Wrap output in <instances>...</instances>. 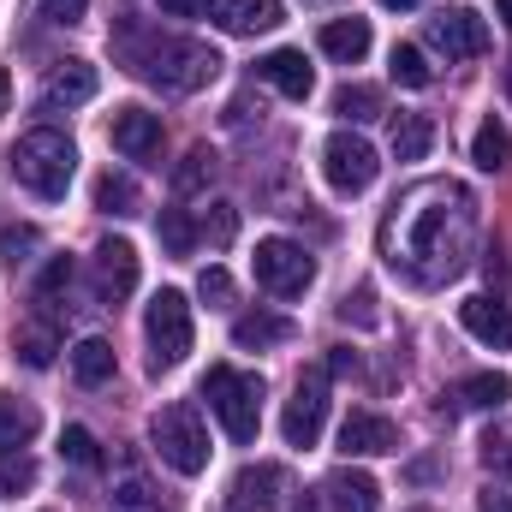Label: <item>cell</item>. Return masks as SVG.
<instances>
[{"label":"cell","instance_id":"1","mask_svg":"<svg viewBox=\"0 0 512 512\" xmlns=\"http://www.w3.org/2000/svg\"><path fill=\"white\" fill-rule=\"evenodd\" d=\"M477 239V203L453 179H423L411 185L393 215L382 221V256L411 286H447L465 274V256Z\"/></svg>","mask_w":512,"mask_h":512},{"label":"cell","instance_id":"2","mask_svg":"<svg viewBox=\"0 0 512 512\" xmlns=\"http://www.w3.org/2000/svg\"><path fill=\"white\" fill-rule=\"evenodd\" d=\"M120 54H126V66L143 84H161L173 96H191V90H203L221 72V54L209 42L167 36V30H126L120 36Z\"/></svg>","mask_w":512,"mask_h":512},{"label":"cell","instance_id":"3","mask_svg":"<svg viewBox=\"0 0 512 512\" xmlns=\"http://www.w3.org/2000/svg\"><path fill=\"white\" fill-rule=\"evenodd\" d=\"M12 173H18V185L36 191L42 203H60L66 185H72V173H78V149H72L66 131L36 126L12 143Z\"/></svg>","mask_w":512,"mask_h":512},{"label":"cell","instance_id":"4","mask_svg":"<svg viewBox=\"0 0 512 512\" xmlns=\"http://www.w3.org/2000/svg\"><path fill=\"white\" fill-rule=\"evenodd\" d=\"M203 399H209V411L221 417L227 441L251 447L256 429H262V376H245V370H233V364H215V370L203 376Z\"/></svg>","mask_w":512,"mask_h":512},{"label":"cell","instance_id":"5","mask_svg":"<svg viewBox=\"0 0 512 512\" xmlns=\"http://www.w3.org/2000/svg\"><path fill=\"white\" fill-rule=\"evenodd\" d=\"M149 441H155L161 465H173L179 477L209 471V429H203L197 405H185V399H179V405H161L155 423H149Z\"/></svg>","mask_w":512,"mask_h":512},{"label":"cell","instance_id":"6","mask_svg":"<svg viewBox=\"0 0 512 512\" xmlns=\"http://www.w3.org/2000/svg\"><path fill=\"white\" fill-rule=\"evenodd\" d=\"M143 334H149V370H155V376H161V370H179L185 352H191V304H185V292L161 286V292L149 298Z\"/></svg>","mask_w":512,"mask_h":512},{"label":"cell","instance_id":"7","mask_svg":"<svg viewBox=\"0 0 512 512\" xmlns=\"http://www.w3.org/2000/svg\"><path fill=\"white\" fill-rule=\"evenodd\" d=\"M251 268H256V286L274 292V298H304V286L316 280V256L304 245H292V239H256Z\"/></svg>","mask_w":512,"mask_h":512},{"label":"cell","instance_id":"8","mask_svg":"<svg viewBox=\"0 0 512 512\" xmlns=\"http://www.w3.org/2000/svg\"><path fill=\"white\" fill-rule=\"evenodd\" d=\"M322 173H328V185H334L340 197H358V191L376 185L382 161H376V149H370L358 131H334V137L322 143Z\"/></svg>","mask_w":512,"mask_h":512},{"label":"cell","instance_id":"9","mask_svg":"<svg viewBox=\"0 0 512 512\" xmlns=\"http://www.w3.org/2000/svg\"><path fill=\"white\" fill-rule=\"evenodd\" d=\"M322 423H328V364L298 376L292 399H286V417H280V435H286V447H316Z\"/></svg>","mask_w":512,"mask_h":512},{"label":"cell","instance_id":"10","mask_svg":"<svg viewBox=\"0 0 512 512\" xmlns=\"http://www.w3.org/2000/svg\"><path fill=\"white\" fill-rule=\"evenodd\" d=\"M423 36H429V48H435V54H447V60H477V54L489 48V24H483L471 6L435 12V18L423 24Z\"/></svg>","mask_w":512,"mask_h":512},{"label":"cell","instance_id":"11","mask_svg":"<svg viewBox=\"0 0 512 512\" xmlns=\"http://www.w3.org/2000/svg\"><path fill=\"white\" fill-rule=\"evenodd\" d=\"M90 286H96V298L114 310V304H126L131 292H137V251H131L126 239H102L96 256H90Z\"/></svg>","mask_w":512,"mask_h":512},{"label":"cell","instance_id":"12","mask_svg":"<svg viewBox=\"0 0 512 512\" xmlns=\"http://www.w3.org/2000/svg\"><path fill=\"white\" fill-rule=\"evenodd\" d=\"M340 453L346 459H382V453H399V429L387 423L382 411H352L340 423Z\"/></svg>","mask_w":512,"mask_h":512},{"label":"cell","instance_id":"13","mask_svg":"<svg viewBox=\"0 0 512 512\" xmlns=\"http://www.w3.org/2000/svg\"><path fill=\"white\" fill-rule=\"evenodd\" d=\"M203 18L221 24L227 36H256V30H274V24L286 18V6H280V0H209Z\"/></svg>","mask_w":512,"mask_h":512},{"label":"cell","instance_id":"14","mask_svg":"<svg viewBox=\"0 0 512 512\" xmlns=\"http://www.w3.org/2000/svg\"><path fill=\"white\" fill-rule=\"evenodd\" d=\"M459 322H465L471 340H483V346H495V352H512V310L501 298H489V292L465 298V304H459Z\"/></svg>","mask_w":512,"mask_h":512},{"label":"cell","instance_id":"15","mask_svg":"<svg viewBox=\"0 0 512 512\" xmlns=\"http://www.w3.org/2000/svg\"><path fill=\"white\" fill-rule=\"evenodd\" d=\"M114 149H120L126 161H161V114L120 108V114H114Z\"/></svg>","mask_w":512,"mask_h":512},{"label":"cell","instance_id":"16","mask_svg":"<svg viewBox=\"0 0 512 512\" xmlns=\"http://www.w3.org/2000/svg\"><path fill=\"white\" fill-rule=\"evenodd\" d=\"M96 66L90 60H66V66H54L48 72V84H42V108L54 114V108H84L90 96H96Z\"/></svg>","mask_w":512,"mask_h":512},{"label":"cell","instance_id":"17","mask_svg":"<svg viewBox=\"0 0 512 512\" xmlns=\"http://www.w3.org/2000/svg\"><path fill=\"white\" fill-rule=\"evenodd\" d=\"M322 495H328L334 512H382V483H376L370 471H352V465H340V471L322 483Z\"/></svg>","mask_w":512,"mask_h":512},{"label":"cell","instance_id":"18","mask_svg":"<svg viewBox=\"0 0 512 512\" xmlns=\"http://www.w3.org/2000/svg\"><path fill=\"white\" fill-rule=\"evenodd\" d=\"M256 72H262L286 102H304V96L316 90V72H310V60H304L298 48H274L268 60H256Z\"/></svg>","mask_w":512,"mask_h":512},{"label":"cell","instance_id":"19","mask_svg":"<svg viewBox=\"0 0 512 512\" xmlns=\"http://www.w3.org/2000/svg\"><path fill=\"white\" fill-rule=\"evenodd\" d=\"M286 471L280 465H251V471H239V483H233V507L245 512H274L286 501Z\"/></svg>","mask_w":512,"mask_h":512},{"label":"cell","instance_id":"20","mask_svg":"<svg viewBox=\"0 0 512 512\" xmlns=\"http://www.w3.org/2000/svg\"><path fill=\"white\" fill-rule=\"evenodd\" d=\"M316 42H322V54H328V60L358 66V60L370 54V18H328Z\"/></svg>","mask_w":512,"mask_h":512},{"label":"cell","instance_id":"21","mask_svg":"<svg viewBox=\"0 0 512 512\" xmlns=\"http://www.w3.org/2000/svg\"><path fill=\"white\" fill-rule=\"evenodd\" d=\"M72 376H78L84 387L114 382V346H108L102 334H84V340L72 346Z\"/></svg>","mask_w":512,"mask_h":512},{"label":"cell","instance_id":"22","mask_svg":"<svg viewBox=\"0 0 512 512\" xmlns=\"http://www.w3.org/2000/svg\"><path fill=\"white\" fill-rule=\"evenodd\" d=\"M292 340V322L286 316H268V310H256V316H239L233 322V346H245V352H262V346H286Z\"/></svg>","mask_w":512,"mask_h":512},{"label":"cell","instance_id":"23","mask_svg":"<svg viewBox=\"0 0 512 512\" xmlns=\"http://www.w3.org/2000/svg\"><path fill=\"white\" fill-rule=\"evenodd\" d=\"M453 399H459L465 411H501V405L512 399V382L501 376V370H483V376H465Z\"/></svg>","mask_w":512,"mask_h":512},{"label":"cell","instance_id":"24","mask_svg":"<svg viewBox=\"0 0 512 512\" xmlns=\"http://www.w3.org/2000/svg\"><path fill=\"white\" fill-rule=\"evenodd\" d=\"M435 149V120L429 114H393V155L399 161H423Z\"/></svg>","mask_w":512,"mask_h":512},{"label":"cell","instance_id":"25","mask_svg":"<svg viewBox=\"0 0 512 512\" xmlns=\"http://www.w3.org/2000/svg\"><path fill=\"white\" fill-rule=\"evenodd\" d=\"M215 173H221V155H215L209 143H197V149H185V161L173 167V191H179V197H191V191L215 185Z\"/></svg>","mask_w":512,"mask_h":512},{"label":"cell","instance_id":"26","mask_svg":"<svg viewBox=\"0 0 512 512\" xmlns=\"http://www.w3.org/2000/svg\"><path fill=\"white\" fill-rule=\"evenodd\" d=\"M471 161H477L483 173H501V167L512 161V137H507V126H501L495 114H489V120L477 126V137H471Z\"/></svg>","mask_w":512,"mask_h":512},{"label":"cell","instance_id":"27","mask_svg":"<svg viewBox=\"0 0 512 512\" xmlns=\"http://www.w3.org/2000/svg\"><path fill=\"white\" fill-rule=\"evenodd\" d=\"M387 72H393V84H405V90H429V84H435V66H429V54H423L417 42H399L393 60H387Z\"/></svg>","mask_w":512,"mask_h":512},{"label":"cell","instance_id":"28","mask_svg":"<svg viewBox=\"0 0 512 512\" xmlns=\"http://www.w3.org/2000/svg\"><path fill=\"white\" fill-rule=\"evenodd\" d=\"M36 435V405H24V399H12V393H0V453H12V447H24Z\"/></svg>","mask_w":512,"mask_h":512},{"label":"cell","instance_id":"29","mask_svg":"<svg viewBox=\"0 0 512 512\" xmlns=\"http://www.w3.org/2000/svg\"><path fill=\"white\" fill-rule=\"evenodd\" d=\"M334 114H340L346 126H364V120L382 114V90H370V84H340V90H334Z\"/></svg>","mask_w":512,"mask_h":512},{"label":"cell","instance_id":"30","mask_svg":"<svg viewBox=\"0 0 512 512\" xmlns=\"http://www.w3.org/2000/svg\"><path fill=\"white\" fill-rule=\"evenodd\" d=\"M155 233H161V251H167V256H191V251H197V221H191L185 209H161Z\"/></svg>","mask_w":512,"mask_h":512},{"label":"cell","instance_id":"31","mask_svg":"<svg viewBox=\"0 0 512 512\" xmlns=\"http://www.w3.org/2000/svg\"><path fill=\"white\" fill-rule=\"evenodd\" d=\"M60 459L78 465V471H102V441L84 423H72V429H60Z\"/></svg>","mask_w":512,"mask_h":512},{"label":"cell","instance_id":"32","mask_svg":"<svg viewBox=\"0 0 512 512\" xmlns=\"http://www.w3.org/2000/svg\"><path fill=\"white\" fill-rule=\"evenodd\" d=\"M96 209L102 215H137V185L126 173H102L96 179Z\"/></svg>","mask_w":512,"mask_h":512},{"label":"cell","instance_id":"33","mask_svg":"<svg viewBox=\"0 0 512 512\" xmlns=\"http://www.w3.org/2000/svg\"><path fill=\"white\" fill-rule=\"evenodd\" d=\"M108 512H167V507H161V495H155L143 477H126V483L108 495Z\"/></svg>","mask_w":512,"mask_h":512},{"label":"cell","instance_id":"34","mask_svg":"<svg viewBox=\"0 0 512 512\" xmlns=\"http://www.w3.org/2000/svg\"><path fill=\"white\" fill-rule=\"evenodd\" d=\"M54 352H60V340H54L48 328H24V334H18V358H24L30 370H48Z\"/></svg>","mask_w":512,"mask_h":512},{"label":"cell","instance_id":"35","mask_svg":"<svg viewBox=\"0 0 512 512\" xmlns=\"http://www.w3.org/2000/svg\"><path fill=\"white\" fill-rule=\"evenodd\" d=\"M42 245V233L36 227H0V256L18 268V262H30V251Z\"/></svg>","mask_w":512,"mask_h":512},{"label":"cell","instance_id":"36","mask_svg":"<svg viewBox=\"0 0 512 512\" xmlns=\"http://www.w3.org/2000/svg\"><path fill=\"white\" fill-rule=\"evenodd\" d=\"M30 483H36V465L24 459V447H18V453H6V459H0V489H6V495H24Z\"/></svg>","mask_w":512,"mask_h":512},{"label":"cell","instance_id":"37","mask_svg":"<svg viewBox=\"0 0 512 512\" xmlns=\"http://www.w3.org/2000/svg\"><path fill=\"white\" fill-rule=\"evenodd\" d=\"M203 233H209V245H233V233H239V209H233V203H215L209 221H203Z\"/></svg>","mask_w":512,"mask_h":512},{"label":"cell","instance_id":"38","mask_svg":"<svg viewBox=\"0 0 512 512\" xmlns=\"http://www.w3.org/2000/svg\"><path fill=\"white\" fill-rule=\"evenodd\" d=\"M66 286H72V256H54L42 268V280H36V298H60Z\"/></svg>","mask_w":512,"mask_h":512},{"label":"cell","instance_id":"39","mask_svg":"<svg viewBox=\"0 0 512 512\" xmlns=\"http://www.w3.org/2000/svg\"><path fill=\"white\" fill-rule=\"evenodd\" d=\"M197 298H203V304H233V274H227V268H203Z\"/></svg>","mask_w":512,"mask_h":512},{"label":"cell","instance_id":"40","mask_svg":"<svg viewBox=\"0 0 512 512\" xmlns=\"http://www.w3.org/2000/svg\"><path fill=\"white\" fill-rule=\"evenodd\" d=\"M370 304H376V292H370V286H358V292H346V298H340V316H346V322H358V328H370V322H376V310H370Z\"/></svg>","mask_w":512,"mask_h":512},{"label":"cell","instance_id":"41","mask_svg":"<svg viewBox=\"0 0 512 512\" xmlns=\"http://www.w3.org/2000/svg\"><path fill=\"white\" fill-rule=\"evenodd\" d=\"M36 12H42L48 24H78V18L90 12V0H36Z\"/></svg>","mask_w":512,"mask_h":512},{"label":"cell","instance_id":"42","mask_svg":"<svg viewBox=\"0 0 512 512\" xmlns=\"http://www.w3.org/2000/svg\"><path fill=\"white\" fill-rule=\"evenodd\" d=\"M483 459H489L501 477H512V429H501V435H489V441H483Z\"/></svg>","mask_w":512,"mask_h":512},{"label":"cell","instance_id":"43","mask_svg":"<svg viewBox=\"0 0 512 512\" xmlns=\"http://www.w3.org/2000/svg\"><path fill=\"white\" fill-rule=\"evenodd\" d=\"M328 376H358V352L352 346H334L328 352Z\"/></svg>","mask_w":512,"mask_h":512},{"label":"cell","instance_id":"44","mask_svg":"<svg viewBox=\"0 0 512 512\" xmlns=\"http://www.w3.org/2000/svg\"><path fill=\"white\" fill-rule=\"evenodd\" d=\"M155 6H161V18H203L209 0H155Z\"/></svg>","mask_w":512,"mask_h":512},{"label":"cell","instance_id":"45","mask_svg":"<svg viewBox=\"0 0 512 512\" xmlns=\"http://www.w3.org/2000/svg\"><path fill=\"white\" fill-rule=\"evenodd\" d=\"M477 512H512V489H483Z\"/></svg>","mask_w":512,"mask_h":512},{"label":"cell","instance_id":"46","mask_svg":"<svg viewBox=\"0 0 512 512\" xmlns=\"http://www.w3.org/2000/svg\"><path fill=\"white\" fill-rule=\"evenodd\" d=\"M12 108V78H6V66H0V114Z\"/></svg>","mask_w":512,"mask_h":512},{"label":"cell","instance_id":"47","mask_svg":"<svg viewBox=\"0 0 512 512\" xmlns=\"http://www.w3.org/2000/svg\"><path fill=\"white\" fill-rule=\"evenodd\" d=\"M387 12H411V6H417V0H382Z\"/></svg>","mask_w":512,"mask_h":512},{"label":"cell","instance_id":"48","mask_svg":"<svg viewBox=\"0 0 512 512\" xmlns=\"http://www.w3.org/2000/svg\"><path fill=\"white\" fill-rule=\"evenodd\" d=\"M495 12H501V18H507V30H512V0H495Z\"/></svg>","mask_w":512,"mask_h":512},{"label":"cell","instance_id":"49","mask_svg":"<svg viewBox=\"0 0 512 512\" xmlns=\"http://www.w3.org/2000/svg\"><path fill=\"white\" fill-rule=\"evenodd\" d=\"M298 512H322V507H316V501H304V507H298Z\"/></svg>","mask_w":512,"mask_h":512},{"label":"cell","instance_id":"50","mask_svg":"<svg viewBox=\"0 0 512 512\" xmlns=\"http://www.w3.org/2000/svg\"><path fill=\"white\" fill-rule=\"evenodd\" d=\"M227 512H245V507H227Z\"/></svg>","mask_w":512,"mask_h":512}]
</instances>
